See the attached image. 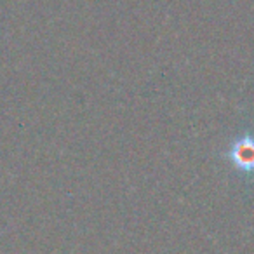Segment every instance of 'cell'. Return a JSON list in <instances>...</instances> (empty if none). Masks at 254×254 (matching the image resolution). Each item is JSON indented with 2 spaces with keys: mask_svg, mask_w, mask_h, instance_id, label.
Wrapping results in <instances>:
<instances>
[{
  "mask_svg": "<svg viewBox=\"0 0 254 254\" xmlns=\"http://www.w3.org/2000/svg\"><path fill=\"white\" fill-rule=\"evenodd\" d=\"M233 160H235L240 169L254 171V139L253 138L242 139V141L235 146Z\"/></svg>",
  "mask_w": 254,
  "mask_h": 254,
  "instance_id": "6da1fadb",
  "label": "cell"
}]
</instances>
